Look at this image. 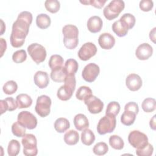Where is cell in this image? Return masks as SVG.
Returning <instances> with one entry per match:
<instances>
[{"instance_id": "obj_1", "label": "cell", "mask_w": 156, "mask_h": 156, "mask_svg": "<svg viewBox=\"0 0 156 156\" xmlns=\"http://www.w3.org/2000/svg\"><path fill=\"white\" fill-rule=\"evenodd\" d=\"M32 15L28 11L21 12L12 25L10 34V44L13 48L21 47L29 33V27L32 22Z\"/></svg>"}, {"instance_id": "obj_2", "label": "cell", "mask_w": 156, "mask_h": 156, "mask_svg": "<svg viewBox=\"0 0 156 156\" xmlns=\"http://www.w3.org/2000/svg\"><path fill=\"white\" fill-rule=\"evenodd\" d=\"M62 33L64 36V46L68 49H75L79 43V30L77 27L72 24H67L63 26Z\"/></svg>"}, {"instance_id": "obj_3", "label": "cell", "mask_w": 156, "mask_h": 156, "mask_svg": "<svg viewBox=\"0 0 156 156\" xmlns=\"http://www.w3.org/2000/svg\"><path fill=\"white\" fill-rule=\"evenodd\" d=\"M64 85L57 90V96L61 101L69 100L73 96L76 85L75 76H66L64 80Z\"/></svg>"}, {"instance_id": "obj_4", "label": "cell", "mask_w": 156, "mask_h": 156, "mask_svg": "<svg viewBox=\"0 0 156 156\" xmlns=\"http://www.w3.org/2000/svg\"><path fill=\"white\" fill-rule=\"evenodd\" d=\"M124 7L125 4L123 1L113 0L105 7L103 10V13L105 18L110 21L117 18Z\"/></svg>"}, {"instance_id": "obj_5", "label": "cell", "mask_w": 156, "mask_h": 156, "mask_svg": "<svg viewBox=\"0 0 156 156\" xmlns=\"http://www.w3.org/2000/svg\"><path fill=\"white\" fill-rule=\"evenodd\" d=\"M23 146V154L26 156H35L38 154L37 140L31 133L25 134L21 140Z\"/></svg>"}, {"instance_id": "obj_6", "label": "cell", "mask_w": 156, "mask_h": 156, "mask_svg": "<svg viewBox=\"0 0 156 156\" xmlns=\"http://www.w3.org/2000/svg\"><path fill=\"white\" fill-rule=\"evenodd\" d=\"M116 124V119L115 116L105 115L99 119L97 126V131L101 135L111 133L115 130Z\"/></svg>"}, {"instance_id": "obj_7", "label": "cell", "mask_w": 156, "mask_h": 156, "mask_svg": "<svg viewBox=\"0 0 156 156\" xmlns=\"http://www.w3.org/2000/svg\"><path fill=\"white\" fill-rule=\"evenodd\" d=\"M27 52L31 58L37 64L43 62L46 57V51L44 46L39 43H32L27 47Z\"/></svg>"}, {"instance_id": "obj_8", "label": "cell", "mask_w": 156, "mask_h": 156, "mask_svg": "<svg viewBox=\"0 0 156 156\" xmlns=\"http://www.w3.org/2000/svg\"><path fill=\"white\" fill-rule=\"evenodd\" d=\"M128 141L130 144L136 149H142L147 144L148 138L145 133L139 130H135L129 133Z\"/></svg>"}, {"instance_id": "obj_9", "label": "cell", "mask_w": 156, "mask_h": 156, "mask_svg": "<svg viewBox=\"0 0 156 156\" xmlns=\"http://www.w3.org/2000/svg\"><path fill=\"white\" fill-rule=\"evenodd\" d=\"M51 99L46 95H41L37 99L35 107L36 113L41 117L44 118L49 115L51 111Z\"/></svg>"}, {"instance_id": "obj_10", "label": "cell", "mask_w": 156, "mask_h": 156, "mask_svg": "<svg viewBox=\"0 0 156 156\" xmlns=\"http://www.w3.org/2000/svg\"><path fill=\"white\" fill-rule=\"evenodd\" d=\"M18 121L27 129H34L37 126V118L28 111L20 112L17 117Z\"/></svg>"}, {"instance_id": "obj_11", "label": "cell", "mask_w": 156, "mask_h": 156, "mask_svg": "<svg viewBox=\"0 0 156 156\" xmlns=\"http://www.w3.org/2000/svg\"><path fill=\"white\" fill-rule=\"evenodd\" d=\"M99 72V66L94 63H90L84 67L82 73V76L83 80L90 83L96 80Z\"/></svg>"}, {"instance_id": "obj_12", "label": "cell", "mask_w": 156, "mask_h": 156, "mask_svg": "<svg viewBox=\"0 0 156 156\" xmlns=\"http://www.w3.org/2000/svg\"><path fill=\"white\" fill-rule=\"evenodd\" d=\"M97 52L96 45L91 42L84 43L78 52L79 58L83 61H87L94 56Z\"/></svg>"}, {"instance_id": "obj_13", "label": "cell", "mask_w": 156, "mask_h": 156, "mask_svg": "<svg viewBox=\"0 0 156 156\" xmlns=\"http://www.w3.org/2000/svg\"><path fill=\"white\" fill-rule=\"evenodd\" d=\"M84 103L87 106L89 112L92 114L99 113L102 111L104 108V103L102 101L93 95L85 99Z\"/></svg>"}, {"instance_id": "obj_14", "label": "cell", "mask_w": 156, "mask_h": 156, "mask_svg": "<svg viewBox=\"0 0 156 156\" xmlns=\"http://www.w3.org/2000/svg\"><path fill=\"white\" fill-rule=\"evenodd\" d=\"M153 54L152 47L147 43H144L140 44L136 51L135 55L136 58L140 60H147Z\"/></svg>"}, {"instance_id": "obj_15", "label": "cell", "mask_w": 156, "mask_h": 156, "mask_svg": "<svg viewBox=\"0 0 156 156\" xmlns=\"http://www.w3.org/2000/svg\"><path fill=\"white\" fill-rule=\"evenodd\" d=\"M143 81L140 76L136 74H130L126 79V85L129 90L132 91H136L140 89Z\"/></svg>"}, {"instance_id": "obj_16", "label": "cell", "mask_w": 156, "mask_h": 156, "mask_svg": "<svg viewBox=\"0 0 156 156\" xmlns=\"http://www.w3.org/2000/svg\"><path fill=\"white\" fill-rule=\"evenodd\" d=\"M98 43L102 49H110L115 44V38L109 33H103L99 37Z\"/></svg>"}, {"instance_id": "obj_17", "label": "cell", "mask_w": 156, "mask_h": 156, "mask_svg": "<svg viewBox=\"0 0 156 156\" xmlns=\"http://www.w3.org/2000/svg\"><path fill=\"white\" fill-rule=\"evenodd\" d=\"M34 81L35 84L38 88L41 89L46 88L49 83V79L48 73L42 71L36 72L34 76Z\"/></svg>"}, {"instance_id": "obj_18", "label": "cell", "mask_w": 156, "mask_h": 156, "mask_svg": "<svg viewBox=\"0 0 156 156\" xmlns=\"http://www.w3.org/2000/svg\"><path fill=\"white\" fill-rule=\"evenodd\" d=\"M103 25L102 19L98 16H91L87 21L88 30L91 33H98L101 31Z\"/></svg>"}, {"instance_id": "obj_19", "label": "cell", "mask_w": 156, "mask_h": 156, "mask_svg": "<svg viewBox=\"0 0 156 156\" xmlns=\"http://www.w3.org/2000/svg\"><path fill=\"white\" fill-rule=\"evenodd\" d=\"M1 104V115H2L6 111H13L18 108L16 101L12 97L6 98L5 99L0 101Z\"/></svg>"}, {"instance_id": "obj_20", "label": "cell", "mask_w": 156, "mask_h": 156, "mask_svg": "<svg viewBox=\"0 0 156 156\" xmlns=\"http://www.w3.org/2000/svg\"><path fill=\"white\" fill-rule=\"evenodd\" d=\"M73 122L76 129L79 131H82L89 126V121L87 117L82 113L76 115L74 117Z\"/></svg>"}, {"instance_id": "obj_21", "label": "cell", "mask_w": 156, "mask_h": 156, "mask_svg": "<svg viewBox=\"0 0 156 156\" xmlns=\"http://www.w3.org/2000/svg\"><path fill=\"white\" fill-rule=\"evenodd\" d=\"M16 101L18 108H25L29 107L32 104V99L27 94L21 93L16 98Z\"/></svg>"}, {"instance_id": "obj_22", "label": "cell", "mask_w": 156, "mask_h": 156, "mask_svg": "<svg viewBox=\"0 0 156 156\" xmlns=\"http://www.w3.org/2000/svg\"><path fill=\"white\" fill-rule=\"evenodd\" d=\"M121 24L124 26V27L128 30L132 29L136 22L135 17L131 13H124L119 19Z\"/></svg>"}, {"instance_id": "obj_23", "label": "cell", "mask_w": 156, "mask_h": 156, "mask_svg": "<svg viewBox=\"0 0 156 156\" xmlns=\"http://www.w3.org/2000/svg\"><path fill=\"white\" fill-rule=\"evenodd\" d=\"M79 68L77 62L73 58L68 59L64 66V69L66 76H75Z\"/></svg>"}, {"instance_id": "obj_24", "label": "cell", "mask_w": 156, "mask_h": 156, "mask_svg": "<svg viewBox=\"0 0 156 156\" xmlns=\"http://www.w3.org/2000/svg\"><path fill=\"white\" fill-rule=\"evenodd\" d=\"M64 141L69 146L76 144L79 140V135L77 131L70 130L66 132L64 135Z\"/></svg>"}, {"instance_id": "obj_25", "label": "cell", "mask_w": 156, "mask_h": 156, "mask_svg": "<svg viewBox=\"0 0 156 156\" xmlns=\"http://www.w3.org/2000/svg\"><path fill=\"white\" fill-rule=\"evenodd\" d=\"M51 23V18L46 13H40L37 16L36 24L41 29H46L49 27Z\"/></svg>"}, {"instance_id": "obj_26", "label": "cell", "mask_w": 156, "mask_h": 156, "mask_svg": "<svg viewBox=\"0 0 156 156\" xmlns=\"http://www.w3.org/2000/svg\"><path fill=\"white\" fill-rule=\"evenodd\" d=\"M70 127L69 121L65 118H58L54 122V129L58 133H63Z\"/></svg>"}, {"instance_id": "obj_27", "label": "cell", "mask_w": 156, "mask_h": 156, "mask_svg": "<svg viewBox=\"0 0 156 156\" xmlns=\"http://www.w3.org/2000/svg\"><path fill=\"white\" fill-rule=\"evenodd\" d=\"M95 140V135L93 131L88 129L82 130L81 133L82 143L86 146L91 145Z\"/></svg>"}, {"instance_id": "obj_28", "label": "cell", "mask_w": 156, "mask_h": 156, "mask_svg": "<svg viewBox=\"0 0 156 156\" xmlns=\"http://www.w3.org/2000/svg\"><path fill=\"white\" fill-rule=\"evenodd\" d=\"M48 65L51 70L61 68L63 66V58L60 55H52L48 62Z\"/></svg>"}, {"instance_id": "obj_29", "label": "cell", "mask_w": 156, "mask_h": 156, "mask_svg": "<svg viewBox=\"0 0 156 156\" xmlns=\"http://www.w3.org/2000/svg\"><path fill=\"white\" fill-rule=\"evenodd\" d=\"M51 79L55 82H64L65 79L66 77V74L65 73L64 66L61 68L51 70Z\"/></svg>"}, {"instance_id": "obj_30", "label": "cell", "mask_w": 156, "mask_h": 156, "mask_svg": "<svg viewBox=\"0 0 156 156\" xmlns=\"http://www.w3.org/2000/svg\"><path fill=\"white\" fill-rule=\"evenodd\" d=\"M136 115L133 112L124 110L121 116V122L124 126H130L134 123L136 119Z\"/></svg>"}, {"instance_id": "obj_31", "label": "cell", "mask_w": 156, "mask_h": 156, "mask_svg": "<svg viewBox=\"0 0 156 156\" xmlns=\"http://www.w3.org/2000/svg\"><path fill=\"white\" fill-rule=\"evenodd\" d=\"M92 95L91 89L87 86L80 87L76 93V98L80 101H85Z\"/></svg>"}, {"instance_id": "obj_32", "label": "cell", "mask_w": 156, "mask_h": 156, "mask_svg": "<svg viewBox=\"0 0 156 156\" xmlns=\"http://www.w3.org/2000/svg\"><path fill=\"white\" fill-rule=\"evenodd\" d=\"M141 108L144 112L151 113L154 112L156 108L155 99L151 98H147L143 100L141 104Z\"/></svg>"}, {"instance_id": "obj_33", "label": "cell", "mask_w": 156, "mask_h": 156, "mask_svg": "<svg viewBox=\"0 0 156 156\" xmlns=\"http://www.w3.org/2000/svg\"><path fill=\"white\" fill-rule=\"evenodd\" d=\"M109 144L110 146L116 150H121L124 146L123 140L118 135H113L109 138Z\"/></svg>"}, {"instance_id": "obj_34", "label": "cell", "mask_w": 156, "mask_h": 156, "mask_svg": "<svg viewBox=\"0 0 156 156\" xmlns=\"http://www.w3.org/2000/svg\"><path fill=\"white\" fill-rule=\"evenodd\" d=\"M112 28L114 33H115V34L119 37H124L128 33V30L126 29L124 26L121 24L119 20L113 23Z\"/></svg>"}, {"instance_id": "obj_35", "label": "cell", "mask_w": 156, "mask_h": 156, "mask_svg": "<svg viewBox=\"0 0 156 156\" xmlns=\"http://www.w3.org/2000/svg\"><path fill=\"white\" fill-rule=\"evenodd\" d=\"M20 151V142L16 140H12L8 144L7 153L9 156H16Z\"/></svg>"}, {"instance_id": "obj_36", "label": "cell", "mask_w": 156, "mask_h": 156, "mask_svg": "<svg viewBox=\"0 0 156 156\" xmlns=\"http://www.w3.org/2000/svg\"><path fill=\"white\" fill-rule=\"evenodd\" d=\"M120 111V105L116 101L110 102L107 107L105 115L116 116Z\"/></svg>"}, {"instance_id": "obj_37", "label": "cell", "mask_w": 156, "mask_h": 156, "mask_svg": "<svg viewBox=\"0 0 156 156\" xmlns=\"http://www.w3.org/2000/svg\"><path fill=\"white\" fill-rule=\"evenodd\" d=\"M44 6L48 12L55 13L59 10L60 4L57 0H46L44 2Z\"/></svg>"}, {"instance_id": "obj_38", "label": "cell", "mask_w": 156, "mask_h": 156, "mask_svg": "<svg viewBox=\"0 0 156 156\" xmlns=\"http://www.w3.org/2000/svg\"><path fill=\"white\" fill-rule=\"evenodd\" d=\"M26 129L18 121L12 126V133L16 137H23L26 134Z\"/></svg>"}, {"instance_id": "obj_39", "label": "cell", "mask_w": 156, "mask_h": 156, "mask_svg": "<svg viewBox=\"0 0 156 156\" xmlns=\"http://www.w3.org/2000/svg\"><path fill=\"white\" fill-rule=\"evenodd\" d=\"M18 89V85L14 80H9L4 85L2 90L5 94L10 95L15 93Z\"/></svg>"}, {"instance_id": "obj_40", "label": "cell", "mask_w": 156, "mask_h": 156, "mask_svg": "<svg viewBox=\"0 0 156 156\" xmlns=\"http://www.w3.org/2000/svg\"><path fill=\"white\" fill-rule=\"evenodd\" d=\"M108 151L107 144L104 142H99L96 143L93 149V152L97 155H104Z\"/></svg>"}, {"instance_id": "obj_41", "label": "cell", "mask_w": 156, "mask_h": 156, "mask_svg": "<svg viewBox=\"0 0 156 156\" xmlns=\"http://www.w3.org/2000/svg\"><path fill=\"white\" fill-rule=\"evenodd\" d=\"M27 58L26 52L24 49L18 50L12 55V60L16 63H21L24 62Z\"/></svg>"}, {"instance_id": "obj_42", "label": "cell", "mask_w": 156, "mask_h": 156, "mask_svg": "<svg viewBox=\"0 0 156 156\" xmlns=\"http://www.w3.org/2000/svg\"><path fill=\"white\" fill-rule=\"evenodd\" d=\"M153 151V146L148 143L142 149H136V154L138 156H151L152 155Z\"/></svg>"}, {"instance_id": "obj_43", "label": "cell", "mask_w": 156, "mask_h": 156, "mask_svg": "<svg viewBox=\"0 0 156 156\" xmlns=\"http://www.w3.org/2000/svg\"><path fill=\"white\" fill-rule=\"evenodd\" d=\"M139 7L142 11L149 12L152 9L154 3L153 1L151 0H142L140 2Z\"/></svg>"}, {"instance_id": "obj_44", "label": "cell", "mask_w": 156, "mask_h": 156, "mask_svg": "<svg viewBox=\"0 0 156 156\" xmlns=\"http://www.w3.org/2000/svg\"><path fill=\"white\" fill-rule=\"evenodd\" d=\"M124 110L130 111L133 112L136 115L138 114L139 112V108L138 104L135 102H129L127 103L124 106Z\"/></svg>"}, {"instance_id": "obj_45", "label": "cell", "mask_w": 156, "mask_h": 156, "mask_svg": "<svg viewBox=\"0 0 156 156\" xmlns=\"http://www.w3.org/2000/svg\"><path fill=\"white\" fill-rule=\"evenodd\" d=\"M106 2V0H88L89 4L98 9H101Z\"/></svg>"}, {"instance_id": "obj_46", "label": "cell", "mask_w": 156, "mask_h": 156, "mask_svg": "<svg viewBox=\"0 0 156 156\" xmlns=\"http://www.w3.org/2000/svg\"><path fill=\"white\" fill-rule=\"evenodd\" d=\"M0 43H1V57H2L4 55V53L6 51L7 49V43L6 41L2 38H0Z\"/></svg>"}, {"instance_id": "obj_47", "label": "cell", "mask_w": 156, "mask_h": 156, "mask_svg": "<svg viewBox=\"0 0 156 156\" xmlns=\"http://www.w3.org/2000/svg\"><path fill=\"white\" fill-rule=\"evenodd\" d=\"M155 116L156 115H154L153 117L151 119L150 122H149V125L151 129H152L154 130H155L156 129V126H155Z\"/></svg>"}, {"instance_id": "obj_48", "label": "cell", "mask_w": 156, "mask_h": 156, "mask_svg": "<svg viewBox=\"0 0 156 156\" xmlns=\"http://www.w3.org/2000/svg\"><path fill=\"white\" fill-rule=\"evenodd\" d=\"M155 29H156V28L154 27L149 32V38L151 39V40L152 41H153L154 43H155Z\"/></svg>"}, {"instance_id": "obj_49", "label": "cell", "mask_w": 156, "mask_h": 156, "mask_svg": "<svg viewBox=\"0 0 156 156\" xmlns=\"http://www.w3.org/2000/svg\"><path fill=\"white\" fill-rule=\"evenodd\" d=\"M1 34L0 35H2L4 34V31L5 30V26L4 23L2 21V20H1Z\"/></svg>"}]
</instances>
